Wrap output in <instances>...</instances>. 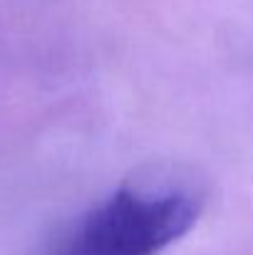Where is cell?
<instances>
[{
	"label": "cell",
	"mask_w": 253,
	"mask_h": 255,
	"mask_svg": "<svg viewBox=\"0 0 253 255\" xmlns=\"http://www.w3.org/2000/svg\"><path fill=\"white\" fill-rule=\"evenodd\" d=\"M201 208V198L184 188L124 186L84 213L57 255H157L191 231Z\"/></svg>",
	"instance_id": "1"
}]
</instances>
